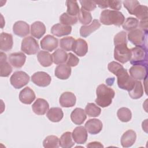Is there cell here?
Returning a JSON list of instances; mask_svg holds the SVG:
<instances>
[{"label":"cell","mask_w":148,"mask_h":148,"mask_svg":"<svg viewBox=\"0 0 148 148\" xmlns=\"http://www.w3.org/2000/svg\"><path fill=\"white\" fill-rule=\"evenodd\" d=\"M48 119L54 123L60 121L64 116L62 110L60 108H50L46 114Z\"/></svg>","instance_id":"cell-29"},{"label":"cell","mask_w":148,"mask_h":148,"mask_svg":"<svg viewBox=\"0 0 148 148\" xmlns=\"http://www.w3.org/2000/svg\"><path fill=\"white\" fill-rule=\"evenodd\" d=\"M52 57L55 64H61L66 61L68 54L64 50L58 49L52 54Z\"/></svg>","instance_id":"cell-33"},{"label":"cell","mask_w":148,"mask_h":148,"mask_svg":"<svg viewBox=\"0 0 148 148\" xmlns=\"http://www.w3.org/2000/svg\"><path fill=\"white\" fill-rule=\"evenodd\" d=\"M71 74V66L67 64H61L58 65L55 69V76L61 80H66L69 77Z\"/></svg>","instance_id":"cell-23"},{"label":"cell","mask_w":148,"mask_h":148,"mask_svg":"<svg viewBox=\"0 0 148 148\" xmlns=\"http://www.w3.org/2000/svg\"><path fill=\"white\" fill-rule=\"evenodd\" d=\"M12 72V67L6 61V54L1 52L0 59V76L1 77H8Z\"/></svg>","instance_id":"cell-26"},{"label":"cell","mask_w":148,"mask_h":148,"mask_svg":"<svg viewBox=\"0 0 148 148\" xmlns=\"http://www.w3.org/2000/svg\"><path fill=\"white\" fill-rule=\"evenodd\" d=\"M101 26V24L97 19H94L88 25H82L80 29V36L86 38L91 34L97 30Z\"/></svg>","instance_id":"cell-24"},{"label":"cell","mask_w":148,"mask_h":148,"mask_svg":"<svg viewBox=\"0 0 148 148\" xmlns=\"http://www.w3.org/2000/svg\"><path fill=\"white\" fill-rule=\"evenodd\" d=\"M31 34L32 36L40 39L46 32V27L41 21H35L31 25Z\"/></svg>","instance_id":"cell-25"},{"label":"cell","mask_w":148,"mask_h":148,"mask_svg":"<svg viewBox=\"0 0 148 148\" xmlns=\"http://www.w3.org/2000/svg\"><path fill=\"white\" fill-rule=\"evenodd\" d=\"M21 50L28 55L35 54L39 50V46L36 39L31 36H28L22 40Z\"/></svg>","instance_id":"cell-6"},{"label":"cell","mask_w":148,"mask_h":148,"mask_svg":"<svg viewBox=\"0 0 148 148\" xmlns=\"http://www.w3.org/2000/svg\"><path fill=\"white\" fill-rule=\"evenodd\" d=\"M87 118L85 111L79 108H75L71 114V119L72 121L77 125L82 124Z\"/></svg>","instance_id":"cell-27"},{"label":"cell","mask_w":148,"mask_h":148,"mask_svg":"<svg viewBox=\"0 0 148 148\" xmlns=\"http://www.w3.org/2000/svg\"><path fill=\"white\" fill-rule=\"evenodd\" d=\"M100 21L103 25H114L120 26L123 24L125 17L120 12L113 10H104L100 16Z\"/></svg>","instance_id":"cell-2"},{"label":"cell","mask_w":148,"mask_h":148,"mask_svg":"<svg viewBox=\"0 0 148 148\" xmlns=\"http://www.w3.org/2000/svg\"><path fill=\"white\" fill-rule=\"evenodd\" d=\"M72 138L75 142L77 144H83L87 139V132L86 128L83 126L76 127L72 133Z\"/></svg>","instance_id":"cell-12"},{"label":"cell","mask_w":148,"mask_h":148,"mask_svg":"<svg viewBox=\"0 0 148 148\" xmlns=\"http://www.w3.org/2000/svg\"><path fill=\"white\" fill-rule=\"evenodd\" d=\"M122 25L124 29L130 32L137 28L139 26V20L134 17H128Z\"/></svg>","instance_id":"cell-35"},{"label":"cell","mask_w":148,"mask_h":148,"mask_svg":"<svg viewBox=\"0 0 148 148\" xmlns=\"http://www.w3.org/2000/svg\"><path fill=\"white\" fill-rule=\"evenodd\" d=\"M124 6L128 10V13L131 14H133L135 9L140 5V3L138 1H124L123 2Z\"/></svg>","instance_id":"cell-43"},{"label":"cell","mask_w":148,"mask_h":148,"mask_svg":"<svg viewBox=\"0 0 148 148\" xmlns=\"http://www.w3.org/2000/svg\"><path fill=\"white\" fill-rule=\"evenodd\" d=\"M32 82L39 87H46L51 81L50 76L46 72L39 71L34 73L31 77Z\"/></svg>","instance_id":"cell-10"},{"label":"cell","mask_w":148,"mask_h":148,"mask_svg":"<svg viewBox=\"0 0 148 148\" xmlns=\"http://www.w3.org/2000/svg\"><path fill=\"white\" fill-rule=\"evenodd\" d=\"M136 139V132L129 130L125 131L121 138V144L123 147H129L134 145Z\"/></svg>","instance_id":"cell-21"},{"label":"cell","mask_w":148,"mask_h":148,"mask_svg":"<svg viewBox=\"0 0 148 148\" xmlns=\"http://www.w3.org/2000/svg\"><path fill=\"white\" fill-rule=\"evenodd\" d=\"M128 94L130 97L134 99L141 98L143 95V88L141 82L136 80L134 87L128 91Z\"/></svg>","instance_id":"cell-32"},{"label":"cell","mask_w":148,"mask_h":148,"mask_svg":"<svg viewBox=\"0 0 148 148\" xmlns=\"http://www.w3.org/2000/svg\"><path fill=\"white\" fill-rule=\"evenodd\" d=\"M79 62V59L72 53L68 54V58L66 61V64L69 66H76Z\"/></svg>","instance_id":"cell-46"},{"label":"cell","mask_w":148,"mask_h":148,"mask_svg":"<svg viewBox=\"0 0 148 148\" xmlns=\"http://www.w3.org/2000/svg\"><path fill=\"white\" fill-rule=\"evenodd\" d=\"M26 56L22 52H16L11 53L9 56V61L14 68H21L25 64Z\"/></svg>","instance_id":"cell-13"},{"label":"cell","mask_w":148,"mask_h":148,"mask_svg":"<svg viewBox=\"0 0 148 148\" xmlns=\"http://www.w3.org/2000/svg\"><path fill=\"white\" fill-rule=\"evenodd\" d=\"M72 31V27L70 25H65L61 23L54 24L51 28V33L58 37L69 35Z\"/></svg>","instance_id":"cell-20"},{"label":"cell","mask_w":148,"mask_h":148,"mask_svg":"<svg viewBox=\"0 0 148 148\" xmlns=\"http://www.w3.org/2000/svg\"><path fill=\"white\" fill-rule=\"evenodd\" d=\"M117 78V84L120 88L131 91L134 87L136 80L132 78L127 72V71L122 67L115 74Z\"/></svg>","instance_id":"cell-4"},{"label":"cell","mask_w":148,"mask_h":148,"mask_svg":"<svg viewBox=\"0 0 148 148\" xmlns=\"http://www.w3.org/2000/svg\"><path fill=\"white\" fill-rule=\"evenodd\" d=\"M13 31L15 35L20 37H24L29 34V26L25 21H17L13 26Z\"/></svg>","instance_id":"cell-17"},{"label":"cell","mask_w":148,"mask_h":148,"mask_svg":"<svg viewBox=\"0 0 148 148\" xmlns=\"http://www.w3.org/2000/svg\"><path fill=\"white\" fill-rule=\"evenodd\" d=\"M35 94L34 91L29 87L24 88L19 94L20 101L24 104L29 105L35 99Z\"/></svg>","instance_id":"cell-18"},{"label":"cell","mask_w":148,"mask_h":148,"mask_svg":"<svg viewBox=\"0 0 148 148\" xmlns=\"http://www.w3.org/2000/svg\"><path fill=\"white\" fill-rule=\"evenodd\" d=\"M139 25L140 29L147 33V20H141L140 23H139Z\"/></svg>","instance_id":"cell-47"},{"label":"cell","mask_w":148,"mask_h":148,"mask_svg":"<svg viewBox=\"0 0 148 148\" xmlns=\"http://www.w3.org/2000/svg\"><path fill=\"white\" fill-rule=\"evenodd\" d=\"M13 44L12 34L2 32L0 35V49L2 51H8L12 49Z\"/></svg>","instance_id":"cell-22"},{"label":"cell","mask_w":148,"mask_h":148,"mask_svg":"<svg viewBox=\"0 0 148 148\" xmlns=\"http://www.w3.org/2000/svg\"><path fill=\"white\" fill-rule=\"evenodd\" d=\"M77 18L82 24L86 25L89 24L91 22L92 16L89 12L81 8L77 15Z\"/></svg>","instance_id":"cell-41"},{"label":"cell","mask_w":148,"mask_h":148,"mask_svg":"<svg viewBox=\"0 0 148 148\" xmlns=\"http://www.w3.org/2000/svg\"><path fill=\"white\" fill-rule=\"evenodd\" d=\"M76 102V98L75 94L71 92H63L59 99V102L61 106L64 108H69L73 106Z\"/></svg>","instance_id":"cell-15"},{"label":"cell","mask_w":148,"mask_h":148,"mask_svg":"<svg viewBox=\"0 0 148 148\" xmlns=\"http://www.w3.org/2000/svg\"><path fill=\"white\" fill-rule=\"evenodd\" d=\"M60 21L61 24L65 25H70L75 24L77 21L78 18L76 16H72L67 14L66 13H62L60 17Z\"/></svg>","instance_id":"cell-42"},{"label":"cell","mask_w":148,"mask_h":148,"mask_svg":"<svg viewBox=\"0 0 148 148\" xmlns=\"http://www.w3.org/2000/svg\"><path fill=\"white\" fill-rule=\"evenodd\" d=\"M29 81V75L23 71H16L10 78L11 84L16 89H19L27 85Z\"/></svg>","instance_id":"cell-8"},{"label":"cell","mask_w":148,"mask_h":148,"mask_svg":"<svg viewBox=\"0 0 148 148\" xmlns=\"http://www.w3.org/2000/svg\"><path fill=\"white\" fill-rule=\"evenodd\" d=\"M49 105L47 101L43 98H38L32 104V109L38 115H43L48 111Z\"/></svg>","instance_id":"cell-16"},{"label":"cell","mask_w":148,"mask_h":148,"mask_svg":"<svg viewBox=\"0 0 148 148\" xmlns=\"http://www.w3.org/2000/svg\"><path fill=\"white\" fill-rule=\"evenodd\" d=\"M37 58L40 65L44 67L50 66L53 62L52 55L45 51H39L37 54Z\"/></svg>","instance_id":"cell-30"},{"label":"cell","mask_w":148,"mask_h":148,"mask_svg":"<svg viewBox=\"0 0 148 148\" xmlns=\"http://www.w3.org/2000/svg\"><path fill=\"white\" fill-rule=\"evenodd\" d=\"M113 40L114 46L121 44H127L126 32L123 31L119 32L114 36Z\"/></svg>","instance_id":"cell-44"},{"label":"cell","mask_w":148,"mask_h":148,"mask_svg":"<svg viewBox=\"0 0 148 148\" xmlns=\"http://www.w3.org/2000/svg\"><path fill=\"white\" fill-rule=\"evenodd\" d=\"M40 44L42 49L48 51H52L58 47V40L53 36L47 35L42 39Z\"/></svg>","instance_id":"cell-11"},{"label":"cell","mask_w":148,"mask_h":148,"mask_svg":"<svg viewBox=\"0 0 148 148\" xmlns=\"http://www.w3.org/2000/svg\"><path fill=\"white\" fill-rule=\"evenodd\" d=\"M101 121L97 119H89L85 124V128L90 134L95 135L99 133L102 129Z\"/></svg>","instance_id":"cell-14"},{"label":"cell","mask_w":148,"mask_h":148,"mask_svg":"<svg viewBox=\"0 0 148 148\" xmlns=\"http://www.w3.org/2000/svg\"><path fill=\"white\" fill-rule=\"evenodd\" d=\"M131 52L127 47V44H121L115 46L114 49V58L121 64H125L130 60Z\"/></svg>","instance_id":"cell-5"},{"label":"cell","mask_w":148,"mask_h":148,"mask_svg":"<svg viewBox=\"0 0 148 148\" xmlns=\"http://www.w3.org/2000/svg\"><path fill=\"white\" fill-rule=\"evenodd\" d=\"M147 33L136 28L128 34V39L136 46H146Z\"/></svg>","instance_id":"cell-7"},{"label":"cell","mask_w":148,"mask_h":148,"mask_svg":"<svg viewBox=\"0 0 148 148\" xmlns=\"http://www.w3.org/2000/svg\"><path fill=\"white\" fill-rule=\"evenodd\" d=\"M117 116L121 121L125 123L131 120L132 117V113L128 108L123 107L120 108L117 110Z\"/></svg>","instance_id":"cell-38"},{"label":"cell","mask_w":148,"mask_h":148,"mask_svg":"<svg viewBox=\"0 0 148 148\" xmlns=\"http://www.w3.org/2000/svg\"><path fill=\"white\" fill-rule=\"evenodd\" d=\"M58 138L54 135L47 136L43 142V147L45 148H57L59 147Z\"/></svg>","instance_id":"cell-37"},{"label":"cell","mask_w":148,"mask_h":148,"mask_svg":"<svg viewBox=\"0 0 148 148\" xmlns=\"http://www.w3.org/2000/svg\"><path fill=\"white\" fill-rule=\"evenodd\" d=\"M130 63L133 65H147V50L146 46H136L130 49Z\"/></svg>","instance_id":"cell-3"},{"label":"cell","mask_w":148,"mask_h":148,"mask_svg":"<svg viewBox=\"0 0 148 148\" xmlns=\"http://www.w3.org/2000/svg\"><path fill=\"white\" fill-rule=\"evenodd\" d=\"M96 5H97L100 8L105 9L110 8L114 10H119L121 8V1H112V0H105V1H94Z\"/></svg>","instance_id":"cell-28"},{"label":"cell","mask_w":148,"mask_h":148,"mask_svg":"<svg viewBox=\"0 0 148 148\" xmlns=\"http://www.w3.org/2000/svg\"><path fill=\"white\" fill-rule=\"evenodd\" d=\"M79 2L80 3L82 8L88 12L94 10L97 7V5L95 3L94 1L81 0L79 1Z\"/></svg>","instance_id":"cell-45"},{"label":"cell","mask_w":148,"mask_h":148,"mask_svg":"<svg viewBox=\"0 0 148 148\" xmlns=\"http://www.w3.org/2000/svg\"><path fill=\"white\" fill-rule=\"evenodd\" d=\"M84 111L89 117H98L101 114V109L94 103H88Z\"/></svg>","instance_id":"cell-36"},{"label":"cell","mask_w":148,"mask_h":148,"mask_svg":"<svg viewBox=\"0 0 148 148\" xmlns=\"http://www.w3.org/2000/svg\"><path fill=\"white\" fill-rule=\"evenodd\" d=\"M133 14L135 15L140 21L147 20L148 8L146 6L139 5L134 10Z\"/></svg>","instance_id":"cell-39"},{"label":"cell","mask_w":148,"mask_h":148,"mask_svg":"<svg viewBox=\"0 0 148 148\" xmlns=\"http://www.w3.org/2000/svg\"><path fill=\"white\" fill-rule=\"evenodd\" d=\"M87 147H103V146L99 142H92L87 145Z\"/></svg>","instance_id":"cell-48"},{"label":"cell","mask_w":148,"mask_h":148,"mask_svg":"<svg viewBox=\"0 0 148 148\" xmlns=\"http://www.w3.org/2000/svg\"><path fill=\"white\" fill-rule=\"evenodd\" d=\"M75 145L71 132H65L60 137L59 145L62 148H71Z\"/></svg>","instance_id":"cell-31"},{"label":"cell","mask_w":148,"mask_h":148,"mask_svg":"<svg viewBox=\"0 0 148 148\" xmlns=\"http://www.w3.org/2000/svg\"><path fill=\"white\" fill-rule=\"evenodd\" d=\"M75 42V39L72 36L64 37L60 39V46L64 51H69L72 50Z\"/></svg>","instance_id":"cell-34"},{"label":"cell","mask_w":148,"mask_h":148,"mask_svg":"<svg viewBox=\"0 0 148 148\" xmlns=\"http://www.w3.org/2000/svg\"><path fill=\"white\" fill-rule=\"evenodd\" d=\"M97 98L95 103L102 108L109 106L112 102L114 97V91L104 84H99L96 90Z\"/></svg>","instance_id":"cell-1"},{"label":"cell","mask_w":148,"mask_h":148,"mask_svg":"<svg viewBox=\"0 0 148 148\" xmlns=\"http://www.w3.org/2000/svg\"><path fill=\"white\" fill-rule=\"evenodd\" d=\"M130 76L135 80H144L147 76V65H132L129 69Z\"/></svg>","instance_id":"cell-9"},{"label":"cell","mask_w":148,"mask_h":148,"mask_svg":"<svg viewBox=\"0 0 148 148\" xmlns=\"http://www.w3.org/2000/svg\"><path fill=\"white\" fill-rule=\"evenodd\" d=\"M72 51L79 57L85 56L88 51L87 43L85 40L81 38L75 40Z\"/></svg>","instance_id":"cell-19"},{"label":"cell","mask_w":148,"mask_h":148,"mask_svg":"<svg viewBox=\"0 0 148 148\" xmlns=\"http://www.w3.org/2000/svg\"><path fill=\"white\" fill-rule=\"evenodd\" d=\"M66 5L67 6V14L72 16H76L78 15L80 11V8L77 1H66Z\"/></svg>","instance_id":"cell-40"}]
</instances>
